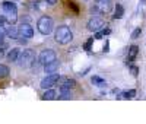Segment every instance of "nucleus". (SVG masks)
Returning <instances> with one entry per match:
<instances>
[{
	"label": "nucleus",
	"instance_id": "nucleus-1",
	"mask_svg": "<svg viewBox=\"0 0 146 124\" xmlns=\"http://www.w3.org/2000/svg\"><path fill=\"white\" fill-rule=\"evenodd\" d=\"M54 40L60 45H67L73 40V32L70 31L67 25H60L54 31Z\"/></svg>",
	"mask_w": 146,
	"mask_h": 124
},
{
	"label": "nucleus",
	"instance_id": "nucleus-2",
	"mask_svg": "<svg viewBox=\"0 0 146 124\" xmlns=\"http://www.w3.org/2000/svg\"><path fill=\"white\" fill-rule=\"evenodd\" d=\"M36 29L41 35H50L54 31V21L50 16H41L36 21Z\"/></svg>",
	"mask_w": 146,
	"mask_h": 124
},
{
	"label": "nucleus",
	"instance_id": "nucleus-3",
	"mask_svg": "<svg viewBox=\"0 0 146 124\" xmlns=\"http://www.w3.org/2000/svg\"><path fill=\"white\" fill-rule=\"evenodd\" d=\"M34 61H35V53H34V50L28 48V50H23L21 53L16 63L21 69H28V67L34 66Z\"/></svg>",
	"mask_w": 146,
	"mask_h": 124
},
{
	"label": "nucleus",
	"instance_id": "nucleus-4",
	"mask_svg": "<svg viewBox=\"0 0 146 124\" xmlns=\"http://www.w3.org/2000/svg\"><path fill=\"white\" fill-rule=\"evenodd\" d=\"M56 58H57L56 51L51 50V48H45V50H42V51L38 54V61H40V64H42V66L51 63V61H54Z\"/></svg>",
	"mask_w": 146,
	"mask_h": 124
},
{
	"label": "nucleus",
	"instance_id": "nucleus-5",
	"mask_svg": "<svg viewBox=\"0 0 146 124\" xmlns=\"http://www.w3.org/2000/svg\"><path fill=\"white\" fill-rule=\"evenodd\" d=\"M60 80V74L58 73H51V74H47V76L41 80L40 86H41V89H50L53 88V86H56Z\"/></svg>",
	"mask_w": 146,
	"mask_h": 124
},
{
	"label": "nucleus",
	"instance_id": "nucleus-6",
	"mask_svg": "<svg viewBox=\"0 0 146 124\" xmlns=\"http://www.w3.org/2000/svg\"><path fill=\"white\" fill-rule=\"evenodd\" d=\"M104 27H105V22L100 16H92L86 23V29L89 32H98V31L104 29Z\"/></svg>",
	"mask_w": 146,
	"mask_h": 124
},
{
	"label": "nucleus",
	"instance_id": "nucleus-7",
	"mask_svg": "<svg viewBox=\"0 0 146 124\" xmlns=\"http://www.w3.org/2000/svg\"><path fill=\"white\" fill-rule=\"evenodd\" d=\"M18 31H19V36H23V38H32L34 36V28L28 22H22L18 27Z\"/></svg>",
	"mask_w": 146,
	"mask_h": 124
},
{
	"label": "nucleus",
	"instance_id": "nucleus-8",
	"mask_svg": "<svg viewBox=\"0 0 146 124\" xmlns=\"http://www.w3.org/2000/svg\"><path fill=\"white\" fill-rule=\"evenodd\" d=\"M95 2H96L95 3L96 7L102 12V15L111 12V9H113V2H111V0H95Z\"/></svg>",
	"mask_w": 146,
	"mask_h": 124
},
{
	"label": "nucleus",
	"instance_id": "nucleus-9",
	"mask_svg": "<svg viewBox=\"0 0 146 124\" xmlns=\"http://www.w3.org/2000/svg\"><path fill=\"white\" fill-rule=\"evenodd\" d=\"M137 54H139V47H137V45H130V47H129V54H127V57H126V64H127L129 67L133 64V61L136 60Z\"/></svg>",
	"mask_w": 146,
	"mask_h": 124
},
{
	"label": "nucleus",
	"instance_id": "nucleus-10",
	"mask_svg": "<svg viewBox=\"0 0 146 124\" xmlns=\"http://www.w3.org/2000/svg\"><path fill=\"white\" fill-rule=\"evenodd\" d=\"M58 67H60V61L56 58L54 61H51V63H48L44 66V72L47 74H51V73H57L58 72Z\"/></svg>",
	"mask_w": 146,
	"mask_h": 124
},
{
	"label": "nucleus",
	"instance_id": "nucleus-11",
	"mask_svg": "<svg viewBox=\"0 0 146 124\" xmlns=\"http://www.w3.org/2000/svg\"><path fill=\"white\" fill-rule=\"evenodd\" d=\"M19 56H21V50L18 48V47H15V48H12L10 51L7 53V61H10V63H15V61H18V58H19Z\"/></svg>",
	"mask_w": 146,
	"mask_h": 124
},
{
	"label": "nucleus",
	"instance_id": "nucleus-12",
	"mask_svg": "<svg viewBox=\"0 0 146 124\" xmlns=\"http://www.w3.org/2000/svg\"><path fill=\"white\" fill-rule=\"evenodd\" d=\"M76 86V80L75 79H66L63 82V85L60 86V92H66V91H72Z\"/></svg>",
	"mask_w": 146,
	"mask_h": 124
},
{
	"label": "nucleus",
	"instance_id": "nucleus-13",
	"mask_svg": "<svg viewBox=\"0 0 146 124\" xmlns=\"http://www.w3.org/2000/svg\"><path fill=\"white\" fill-rule=\"evenodd\" d=\"M124 16V6L121 3H117L114 6V15H113V19H123Z\"/></svg>",
	"mask_w": 146,
	"mask_h": 124
},
{
	"label": "nucleus",
	"instance_id": "nucleus-14",
	"mask_svg": "<svg viewBox=\"0 0 146 124\" xmlns=\"http://www.w3.org/2000/svg\"><path fill=\"white\" fill-rule=\"evenodd\" d=\"M57 98V91L50 88V89H45V92L42 93V99L44 101H53V99Z\"/></svg>",
	"mask_w": 146,
	"mask_h": 124
},
{
	"label": "nucleus",
	"instance_id": "nucleus-15",
	"mask_svg": "<svg viewBox=\"0 0 146 124\" xmlns=\"http://www.w3.org/2000/svg\"><path fill=\"white\" fill-rule=\"evenodd\" d=\"M6 35L9 36V38H12V40H18L19 38V31H18V28L15 27V25H10V27H7Z\"/></svg>",
	"mask_w": 146,
	"mask_h": 124
},
{
	"label": "nucleus",
	"instance_id": "nucleus-16",
	"mask_svg": "<svg viewBox=\"0 0 146 124\" xmlns=\"http://www.w3.org/2000/svg\"><path fill=\"white\" fill-rule=\"evenodd\" d=\"M2 7L5 10V13H9V12H18V7H16V5L13 2H3Z\"/></svg>",
	"mask_w": 146,
	"mask_h": 124
},
{
	"label": "nucleus",
	"instance_id": "nucleus-17",
	"mask_svg": "<svg viewBox=\"0 0 146 124\" xmlns=\"http://www.w3.org/2000/svg\"><path fill=\"white\" fill-rule=\"evenodd\" d=\"M18 21V12H9V13H6V22L9 25H15Z\"/></svg>",
	"mask_w": 146,
	"mask_h": 124
},
{
	"label": "nucleus",
	"instance_id": "nucleus-18",
	"mask_svg": "<svg viewBox=\"0 0 146 124\" xmlns=\"http://www.w3.org/2000/svg\"><path fill=\"white\" fill-rule=\"evenodd\" d=\"M9 73H10L9 66H6V64H0V79L7 78V76H9Z\"/></svg>",
	"mask_w": 146,
	"mask_h": 124
},
{
	"label": "nucleus",
	"instance_id": "nucleus-19",
	"mask_svg": "<svg viewBox=\"0 0 146 124\" xmlns=\"http://www.w3.org/2000/svg\"><path fill=\"white\" fill-rule=\"evenodd\" d=\"M91 82H92L95 86H100V88H101V86H105V80H104L102 78H100V76H96V74L91 78Z\"/></svg>",
	"mask_w": 146,
	"mask_h": 124
},
{
	"label": "nucleus",
	"instance_id": "nucleus-20",
	"mask_svg": "<svg viewBox=\"0 0 146 124\" xmlns=\"http://www.w3.org/2000/svg\"><path fill=\"white\" fill-rule=\"evenodd\" d=\"M121 96H123L124 99H131V98H135L136 96V89H130V91H126L121 93Z\"/></svg>",
	"mask_w": 146,
	"mask_h": 124
},
{
	"label": "nucleus",
	"instance_id": "nucleus-21",
	"mask_svg": "<svg viewBox=\"0 0 146 124\" xmlns=\"http://www.w3.org/2000/svg\"><path fill=\"white\" fill-rule=\"evenodd\" d=\"M67 6H69V9H70V10H73V13H75V15H79V6H78L75 2L69 0V2H67Z\"/></svg>",
	"mask_w": 146,
	"mask_h": 124
},
{
	"label": "nucleus",
	"instance_id": "nucleus-22",
	"mask_svg": "<svg viewBox=\"0 0 146 124\" xmlns=\"http://www.w3.org/2000/svg\"><path fill=\"white\" fill-rule=\"evenodd\" d=\"M140 34H142V28H140V27H137L135 31L131 32V35H130V36H131L133 40H136V38H139V36H140Z\"/></svg>",
	"mask_w": 146,
	"mask_h": 124
},
{
	"label": "nucleus",
	"instance_id": "nucleus-23",
	"mask_svg": "<svg viewBox=\"0 0 146 124\" xmlns=\"http://www.w3.org/2000/svg\"><path fill=\"white\" fill-rule=\"evenodd\" d=\"M91 15H92V16H101L102 12H101L98 7H96V5H95L94 7H91Z\"/></svg>",
	"mask_w": 146,
	"mask_h": 124
},
{
	"label": "nucleus",
	"instance_id": "nucleus-24",
	"mask_svg": "<svg viewBox=\"0 0 146 124\" xmlns=\"http://www.w3.org/2000/svg\"><path fill=\"white\" fill-rule=\"evenodd\" d=\"M62 95L58 96V99H70L72 98V91H66V92H60Z\"/></svg>",
	"mask_w": 146,
	"mask_h": 124
},
{
	"label": "nucleus",
	"instance_id": "nucleus-25",
	"mask_svg": "<svg viewBox=\"0 0 146 124\" xmlns=\"http://www.w3.org/2000/svg\"><path fill=\"white\" fill-rule=\"evenodd\" d=\"M92 42H94V36H92V38H89L86 42H85L83 48H85V50H88V51H89V50H91V45H92Z\"/></svg>",
	"mask_w": 146,
	"mask_h": 124
},
{
	"label": "nucleus",
	"instance_id": "nucleus-26",
	"mask_svg": "<svg viewBox=\"0 0 146 124\" xmlns=\"http://www.w3.org/2000/svg\"><path fill=\"white\" fill-rule=\"evenodd\" d=\"M130 70H131V74H133V76H137V74H139V67L137 66H130Z\"/></svg>",
	"mask_w": 146,
	"mask_h": 124
},
{
	"label": "nucleus",
	"instance_id": "nucleus-27",
	"mask_svg": "<svg viewBox=\"0 0 146 124\" xmlns=\"http://www.w3.org/2000/svg\"><path fill=\"white\" fill-rule=\"evenodd\" d=\"M104 36H105V35L102 34V31H101V32L98 31V32H95V35H94V38H95V40H102Z\"/></svg>",
	"mask_w": 146,
	"mask_h": 124
},
{
	"label": "nucleus",
	"instance_id": "nucleus-28",
	"mask_svg": "<svg viewBox=\"0 0 146 124\" xmlns=\"http://www.w3.org/2000/svg\"><path fill=\"white\" fill-rule=\"evenodd\" d=\"M110 51V41L105 40V45H104V53H108Z\"/></svg>",
	"mask_w": 146,
	"mask_h": 124
},
{
	"label": "nucleus",
	"instance_id": "nucleus-29",
	"mask_svg": "<svg viewBox=\"0 0 146 124\" xmlns=\"http://www.w3.org/2000/svg\"><path fill=\"white\" fill-rule=\"evenodd\" d=\"M6 31H7V28L3 27V25H0V35H6Z\"/></svg>",
	"mask_w": 146,
	"mask_h": 124
},
{
	"label": "nucleus",
	"instance_id": "nucleus-30",
	"mask_svg": "<svg viewBox=\"0 0 146 124\" xmlns=\"http://www.w3.org/2000/svg\"><path fill=\"white\" fill-rule=\"evenodd\" d=\"M47 2V5H50V6H54L56 3H57V0H45Z\"/></svg>",
	"mask_w": 146,
	"mask_h": 124
},
{
	"label": "nucleus",
	"instance_id": "nucleus-31",
	"mask_svg": "<svg viewBox=\"0 0 146 124\" xmlns=\"http://www.w3.org/2000/svg\"><path fill=\"white\" fill-rule=\"evenodd\" d=\"M5 22H6V16L0 15V25H5Z\"/></svg>",
	"mask_w": 146,
	"mask_h": 124
},
{
	"label": "nucleus",
	"instance_id": "nucleus-32",
	"mask_svg": "<svg viewBox=\"0 0 146 124\" xmlns=\"http://www.w3.org/2000/svg\"><path fill=\"white\" fill-rule=\"evenodd\" d=\"M110 32H111V29H110V28H107V29H102V34H104V35H108Z\"/></svg>",
	"mask_w": 146,
	"mask_h": 124
},
{
	"label": "nucleus",
	"instance_id": "nucleus-33",
	"mask_svg": "<svg viewBox=\"0 0 146 124\" xmlns=\"http://www.w3.org/2000/svg\"><path fill=\"white\" fill-rule=\"evenodd\" d=\"M3 57H5V50L0 47V58H3Z\"/></svg>",
	"mask_w": 146,
	"mask_h": 124
},
{
	"label": "nucleus",
	"instance_id": "nucleus-34",
	"mask_svg": "<svg viewBox=\"0 0 146 124\" xmlns=\"http://www.w3.org/2000/svg\"><path fill=\"white\" fill-rule=\"evenodd\" d=\"M3 36H5V35H0V47H2V45H3V42H5V40H3Z\"/></svg>",
	"mask_w": 146,
	"mask_h": 124
}]
</instances>
